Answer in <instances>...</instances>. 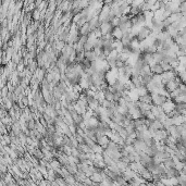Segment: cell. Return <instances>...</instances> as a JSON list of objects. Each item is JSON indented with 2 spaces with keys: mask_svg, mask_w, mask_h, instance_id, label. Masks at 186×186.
I'll return each instance as SVG.
<instances>
[{
  "mask_svg": "<svg viewBox=\"0 0 186 186\" xmlns=\"http://www.w3.org/2000/svg\"><path fill=\"white\" fill-rule=\"evenodd\" d=\"M151 35H152L151 29H150L149 26L145 25V26H143L142 29H140V31H139V33L137 34L136 38H137V40H138L139 43H143V41H145L147 38L150 37Z\"/></svg>",
  "mask_w": 186,
  "mask_h": 186,
  "instance_id": "6da1fadb",
  "label": "cell"
},
{
  "mask_svg": "<svg viewBox=\"0 0 186 186\" xmlns=\"http://www.w3.org/2000/svg\"><path fill=\"white\" fill-rule=\"evenodd\" d=\"M151 97H152V104L157 106V107H162L169 100V98L160 94H152Z\"/></svg>",
  "mask_w": 186,
  "mask_h": 186,
  "instance_id": "7a4b0ae2",
  "label": "cell"
},
{
  "mask_svg": "<svg viewBox=\"0 0 186 186\" xmlns=\"http://www.w3.org/2000/svg\"><path fill=\"white\" fill-rule=\"evenodd\" d=\"M161 76H162V84H163V85H165V84H168L169 82L173 81L175 77H177V73H176V71H175V70H173V71L164 72Z\"/></svg>",
  "mask_w": 186,
  "mask_h": 186,
  "instance_id": "3957f363",
  "label": "cell"
},
{
  "mask_svg": "<svg viewBox=\"0 0 186 186\" xmlns=\"http://www.w3.org/2000/svg\"><path fill=\"white\" fill-rule=\"evenodd\" d=\"M88 23H89V26H90L92 32L100 29V26H101V22H100V20H99V16H93L92 20H90Z\"/></svg>",
  "mask_w": 186,
  "mask_h": 186,
  "instance_id": "277c9868",
  "label": "cell"
},
{
  "mask_svg": "<svg viewBox=\"0 0 186 186\" xmlns=\"http://www.w3.org/2000/svg\"><path fill=\"white\" fill-rule=\"evenodd\" d=\"M100 31L102 33V36H106L108 34H111L113 31V26L111 23H102L100 26Z\"/></svg>",
  "mask_w": 186,
  "mask_h": 186,
  "instance_id": "5b68a950",
  "label": "cell"
},
{
  "mask_svg": "<svg viewBox=\"0 0 186 186\" xmlns=\"http://www.w3.org/2000/svg\"><path fill=\"white\" fill-rule=\"evenodd\" d=\"M162 109L164 110V112L165 113H170L171 111H173L174 109H175V104H174L173 100H171V99H169V100L165 102V104L162 106Z\"/></svg>",
  "mask_w": 186,
  "mask_h": 186,
  "instance_id": "8992f818",
  "label": "cell"
},
{
  "mask_svg": "<svg viewBox=\"0 0 186 186\" xmlns=\"http://www.w3.org/2000/svg\"><path fill=\"white\" fill-rule=\"evenodd\" d=\"M150 69H151V72L152 74H157V75H162L164 73L163 69H162V66H161L160 63H154L151 66H150Z\"/></svg>",
  "mask_w": 186,
  "mask_h": 186,
  "instance_id": "52a82bcc",
  "label": "cell"
},
{
  "mask_svg": "<svg viewBox=\"0 0 186 186\" xmlns=\"http://www.w3.org/2000/svg\"><path fill=\"white\" fill-rule=\"evenodd\" d=\"M138 175L142 177V179H144L146 182H152V173H151V172H149L147 169L143 170L142 172L138 174Z\"/></svg>",
  "mask_w": 186,
  "mask_h": 186,
  "instance_id": "ba28073f",
  "label": "cell"
},
{
  "mask_svg": "<svg viewBox=\"0 0 186 186\" xmlns=\"http://www.w3.org/2000/svg\"><path fill=\"white\" fill-rule=\"evenodd\" d=\"M109 143H110V138L108 137V136H102L100 138L97 139V144L99 146H101L104 149H106L109 145Z\"/></svg>",
  "mask_w": 186,
  "mask_h": 186,
  "instance_id": "9c48e42d",
  "label": "cell"
},
{
  "mask_svg": "<svg viewBox=\"0 0 186 186\" xmlns=\"http://www.w3.org/2000/svg\"><path fill=\"white\" fill-rule=\"evenodd\" d=\"M149 129H155V131H161V129H164L163 123L160 122L159 120H154L151 122V125L149 126Z\"/></svg>",
  "mask_w": 186,
  "mask_h": 186,
  "instance_id": "30bf717a",
  "label": "cell"
},
{
  "mask_svg": "<svg viewBox=\"0 0 186 186\" xmlns=\"http://www.w3.org/2000/svg\"><path fill=\"white\" fill-rule=\"evenodd\" d=\"M138 101L139 102H143V104H152V97H151V94H146L144 96H140L138 98Z\"/></svg>",
  "mask_w": 186,
  "mask_h": 186,
  "instance_id": "8fae6325",
  "label": "cell"
},
{
  "mask_svg": "<svg viewBox=\"0 0 186 186\" xmlns=\"http://www.w3.org/2000/svg\"><path fill=\"white\" fill-rule=\"evenodd\" d=\"M165 173H167L168 179H173V177L179 176V175L181 174V172L180 171H177L175 168H173V169H167V170H165Z\"/></svg>",
  "mask_w": 186,
  "mask_h": 186,
  "instance_id": "7c38bea8",
  "label": "cell"
},
{
  "mask_svg": "<svg viewBox=\"0 0 186 186\" xmlns=\"http://www.w3.org/2000/svg\"><path fill=\"white\" fill-rule=\"evenodd\" d=\"M162 163L164 164V167L167 168V169H173V168H175V160H174L173 157H170V158H168V159H165Z\"/></svg>",
  "mask_w": 186,
  "mask_h": 186,
  "instance_id": "4fadbf2b",
  "label": "cell"
},
{
  "mask_svg": "<svg viewBox=\"0 0 186 186\" xmlns=\"http://www.w3.org/2000/svg\"><path fill=\"white\" fill-rule=\"evenodd\" d=\"M111 34H112V36H113L115 39H118V40H122V38H123V32L121 31L120 27H114Z\"/></svg>",
  "mask_w": 186,
  "mask_h": 186,
  "instance_id": "5bb4252c",
  "label": "cell"
},
{
  "mask_svg": "<svg viewBox=\"0 0 186 186\" xmlns=\"http://www.w3.org/2000/svg\"><path fill=\"white\" fill-rule=\"evenodd\" d=\"M85 59L89 60L90 62H94V61L97 60V54L94 50L92 51H85Z\"/></svg>",
  "mask_w": 186,
  "mask_h": 186,
  "instance_id": "9a60e30c",
  "label": "cell"
},
{
  "mask_svg": "<svg viewBox=\"0 0 186 186\" xmlns=\"http://www.w3.org/2000/svg\"><path fill=\"white\" fill-rule=\"evenodd\" d=\"M64 180H65L68 186H76L77 185V182H76L74 175H69V176H66Z\"/></svg>",
  "mask_w": 186,
  "mask_h": 186,
  "instance_id": "2e32d148",
  "label": "cell"
},
{
  "mask_svg": "<svg viewBox=\"0 0 186 186\" xmlns=\"http://www.w3.org/2000/svg\"><path fill=\"white\" fill-rule=\"evenodd\" d=\"M1 124H3V125H6V126H11L13 124L12 118L10 117L9 114H8L7 117H4V118H2V119H1Z\"/></svg>",
  "mask_w": 186,
  "mask_h": 186,
  "instance_id": "e0dca14e",
  "label": "cell"
},
{
  "mask_svg": "<svg viewBox=\"0 0 186 186\" xmlns=\"http://www.w3.org/2000/svg\"><path fill=\"white\" fill-rule=\"evenodd\" d=\"M104 99L106 100H108V101H114V94L113 93H111L109 89L108 90H106V92H104Z\"/></svg>",
  "mask_w": 186,
  "mask_h": 186,
  "instance_id": "ac0fdd59",
  "label": "cell"
},
{
  "mask_svg": "<svg viewBox=\"0 0 186 186\" xmlns=\"http://www.w3.org/2000/svg\"><path fill=\"white\" fill-rule=\"evenodd\" d=\"M174 125V121L173 119H170V118H168L167 120L163 122V126H164V129H168L169 127Z\"/></svg>",
  "mask_w": 186,
  "mask_h": 186,
  "instance_id": "d6986e66",
  "label": "cell"
},
{
  "mask_svg": "<svg viewBox=\"0 0 186 186\" xmlns=\"http://www.w3.org/2000/svg\"><path fill=\"white\" fill-rule=\"evenodd\" d=\"M161 64V66H162V69H163V71L164 72H169V71H173V68L171 66V64L170 63H168V62H162V63H160Z\"/></svg>",
  "mask_w": 186,
  "mask_h": 186,
  "instance_id": "ffe728a7",
  "label": "cell"
},
{
  "mask_svg": "<svg viewBox=\"0 0 186 186\" xmlns=\"http://www.w3.org/2000/svg\"><path fill=\"white\" fill-rule=\"evenodd\" d=\"M118 134L120 135V137H122L123 139H126L129 136H127V132H126L125 127H122V129H121L120 132H118Z\"/></svg>",
  "mask_w": 186,
  "mask_h": 186,
  "instance_id": "44dd1931",
  "label": "cell"
},
{
  "mask_svg": "<svg viewBox=\"0 0 186 186\" xmlns=\"http://www.w3.org/2000/svg\"><path fill=\"white\" fill-rule=\"evenodd\" d=\"M56 182L58 183V185L59 186H68V184H66V182H65V180L63 179V177H58L57 180H56Z\"/></svg>",
  "mask_w": 186,
  "mask_h": 186,
  "instance_id": "7402d4cb",
  "label": "cell"
},
{
  "mask_svg": "<svg viewBox=\"0 0 186 186\" xmlns=\"http://www.w3.org/2000/svg\"><path fill=\"white\" fill-rule=\"evenodd\" d=\"M87 41H88V36H81V37H79V44H81L82 46H85V44Z\"/></svg>",
  "mask_w": 186,
  "mask_h": 186,
  "instance_id": "603a6c76",
  "label": "cell"
}]
</instances>
